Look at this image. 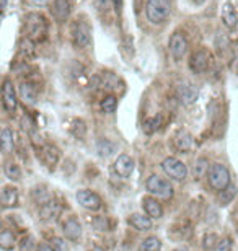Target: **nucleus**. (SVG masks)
Returning a JSON list of instances; mask_svg holds the SVG:
<instances>
[{"instance_id": "1", "label": "nucleus", "mask_w": 238, "mask_h": 251, "mask_svg": "<svg viewBox=\"0 0 238 251\" xmlns=\"http://www.w3.org/2000/svg\"><path fill=\"white\" fill-rule=\"evenodd\" d=\"M48 31H49V25L44 15L31 12L25 17L26 38H30L31 41H35V43H43V41H46V38H48Z\"/></svg>"}, {"instance_id": "2", "label": "nucleus", "mask_w": 238, "mask_h": 251, "mask_svg": "<svg viewBox=\"0 0 238 251\" xmlns=\"http://www.w3.org/2000/svg\"><path fill=\"white\" fill-rule=\"evenodd\" d=\"M171 12L170 0H147L146 15L152 25H162L166 21Z\"/></svg>"}, {"instance_id": "3", "label": "nucleus", "mask_w": 238, "mask_h": 251, "mask_svg": "<svg viewBox=\"0 0 238 251\" xmlns=\"http://www.w3.org/2000/svg\"><path fill=\"white\" fill-rule=\"evenodd\" d=\"M207 179H209V184H211L216 191H225L228 186H230V173H228V170L220 163L211 165V168L207 170Z\"/></svg>"}, {"instance_id": "4", "label": "nucleus", "mask_w": 238, "mask_h": 251, "mask_svg": "<svg viewBox=\"0 0 238 251\" xmlns=\"http://www.w3.org/2000/svg\"><path fill=\"white\" fill-rule=\"evenodd\" d=\"M71 36L72 43L78 49H87L92 44V30L85 21L77 20L72 23L71 26Z\"/></svg>"}, {"instance_id": "5", "label": "nucleus", "mask_w": 238, "mask_h": 251, "mask_svg": "<svg viewBox=\"0 0 238 251\" xmlns=\"http://www.w3.org/2000/svg\"><path fill=\"white\" fill-rule=\"evenodd\" d=\"M146 188L150 194H153V196H157V197H162V199H170L173 196V186H171L170 181L162 178V176H157V175L148 176Z\"/></svg>"}, {"instance_id": "6", "label": "nucleus", "mask_w": 238, "mask_h": 251, "mask_svg": "<svg viewBox=\"0 0 238 251\" xmlns=\"http://www.w3.org/2000/svg\"><path fill=\"white\" fill-rule=\"evenodd\" d=\"M162 170L165 171L166 176L173 178L176 181H183L188 176V166L183 161L175 159V157H168L162 161Z\"/></svg>"}, {"instance_id": "7", "label": "nucleus", "mask_w": 238, "mask_h": 251, "mask_svg": "<svg viewBox=\"0 0 238 251\" xmlns=\"http://www.w3.org/2000/svg\"><path fill=\"white\" fill-rule=\"evenodd\" d=\"M188 48H189V43H188V38L184 36V33L176 31V33L171 35L170 43H168V49H170V54L173 55V59H176V60L183 59L186 53H188Z\"/></svg>"}, {"instance_id": "8", "label": "nucleus", "mask_w": 238, "mask_h": 251, "mask_svg": "<svg viewBox=\"0 0 238 251\" xmlns=\"http://www.w3.org/2000/svg\"><path fill=\"white\" fill-rule=\"evenodd\" d=\"M211 53L206 49H199L189 57V69L193 73H204L211 67Z\"/></svg>"}, {"instance_id": "9", "label": "nucleus", "mask_w": 238, "mask_h": 251, "mask_svg": "<svg viewBox=\"0 0 238 251\" xmlns=\"http://www.w3.org/2000/svg\"><path fill=\"white\" fill-rule=\"evenodd\" d=\"M2 105L7 113H15L18 108V96L12 80H3L2 85Z\"/></svg>"}, {"instance_id": "10", "label": "nucleus", "mask_w": 238, "mask_h": 251, "mask_svg": "<svg viewBox=\"0 0 238 251\" xmlns=\"http://www.w3.org/2000/svg\"><path fill=\"white\" fill-rule=\"evenodd\" d=\"M176 95H178V100L184 106H191L196 100H198L199 91H198V87H196L194 83H191L188 80H183V82L178 83V87H176Z\"/></svg>"}, {"instance_id": "11", "label": "nucleus", "mask_w": 238, "mask_h": 251, "mask_svg": "<svg viewBox=\"0 0 238 251\" xmlns=\"http://www.w3.org/2000/svg\"><path fill=\"white\" fill-rule=\"evenodd\" d=\"M77 201L82 207L88 209V211H100L101 206H103V201L98 196L96 193L88 191V189H82V191L77 193Z\"/></svg>"}, {"instance_id": "12", "label": "nucleus", "mask_w": 238, "mask_h": 251, "mask_svg": "<svg viewBox=\"0 0 238 251\" xmlns=\"http://www.w3.org/2000/svg\"><path fill=\"white\" fill-rule=\"evenodd\" d=\"M72 13L71 0H54L51 5V15L57 23H64Z\"/></svg>"}, {"instance_id": "13", "label": "nucleus", "mask_w": 238, "mask_h": 251, "mask_svg": "<svg viewBox=\"0 0 238 251\" xmlns=\"http://www.w3.org/2000/svg\"><path fill=\"white\" fill-rule=\"evenodd\" d=\"M113 171L119 178H129L134 171V160L129 155H119L113 163Z\"/></svg>"}, {"instance_id": "14", "label": "nucleus", "mask_w": 238, "mask_h": 251, "mask_svg": "<svg viewBox=\"0 0 238 251\" xmlns=\"http://www.w3.org/2000/svg\"><path fill=\"white\" fill-rule=\"evenodd\" d=\"M18 95H20V98L25 101V103L33 105L36 101V98H38V87L31 80L21 82L20 87H18Z\"/></svg>"}, {"instance_id": "15", "label": "nucleus", "mask_w": 238, "mask_h": 251, "mask_svg": "<svg viewBox=\"0 0 238 251\" xmlns=\"http://www.w3.org/2000/svg\"><path fill=\"white\" fill-rule=\"evenodd\" d=\"M62 232H64L65 238H69L71 241H77L82 236V225L78 224L77 218L71 217V218H67V220L64 222Z\"/></svg>"}, {"instance_id": "16", "label": "nucleus", "mask_w": 238, "mask_h": 251, "mask_svg": "<svg viewBox=\"0 0 238 251\" xmlns=\"http://www.w3.org/2000/svg\"><path fill=\"white\" fill-rule=\"evenodd\" d=\"M38 155H39V159L41 161L46 165V166H49V168H54V165L59 161V150L55 147L53 145H44L41 150L38 152Z\"/></svg>"}, {"instance_id": "17", "label": "nucleus", "mask_w": 238, "mask_h": 251, "mask_svg": "<svg viewBox=\"0 0 238 251\" xmlns=\"http://www.w3.org/2000/svg\"><path fill=\"white\" fill-rule=\"evenodd\" d=\"M18 54L23 60H31L36 57V43L30 38H23L18 44Z\"/></svg>"}, {"instance_id": "18", "label": "nucleus", "mask_w": 238, "mask_h": 251, "mask_svg": "<svg viewBox=\"0 0 238 251\" xmlns=\"http://www.w3.org/2000/svg\"><path fill=\"white\" fill-rule=\"evenodd\" d=\"M222 21L227 30H235L238 25V13L230 3H225L222 8Z\"/></svg>"}, {"instance_id": "19", "label": "nucleus", "mask_w": 238, "mask_h": 251, "mask_svg": "<svg viewBox=\"0 0 238 251\" xmlns=\"http://www.w3.org/2000/svg\"><path fill=\"white\" fill-rule=\"evenodd\" d=\"M142 206H144V211L150 218H160L163 215V209H162V204L153 197H144L142 199Z\"/></svg>"}, {"instance_id": "20", "label": "nucleus", "mask_w": 238, "mask_h": 251, "mask_svg": "<svg viewBox=\"0 0 238 251\" xmlns=\"http://www.w3.org/2000/svg\"><path fill=\"white\" fill-rule=\"evenodd\" d=\"M175 145L181 152H189L194 147V137L188 131H180L175 136Z\"/></svg>"}, {"instance_id": "21", "label": "nucleus", "mask_w": 238, "mask_h": 251, "mask_svg": "<svg viewBox=\"0 0 238 251\" xmlns=\"http://www.w3.org/2000/svg\"><path fill=\"white\" fill-rule=\"evenodd\" d=\"M129 224L139 232H146V230L152 229L150 217H148V215L146 217V215H142V214H132V215L129 217Z\"/></svg>"}, {"instance_id": "22", "label": "nucleus", "mask_w": 238, "mask_h": 251, "mask_svg": "<svg viewBox=\"0 0 238 251\" xmlns=\"http://www.w3.org/2000/svg\"><path fill=\"white\" fill-rule=\"evenodd\" d=\"M59 212H60L59 204L54 202V201H46L39 209V215H41L43 220H51V218H55L59 215Z\"/></svg>"}, {"instance_id": "23", "label": "nucleus", "mask_w": 238, "mask_h": 251, "mask_svg": "<svg viewBox=\"0 0 238 251\" xmlns=\"http://www.w3.org/2000/svg\"><path fill=\"white\" fill-rule=\"evenodd\" d=\"M2 204L3 207H15L18 204V189L12 186H5L2 189Z\"/></svg>"}, {"instance_id": "24", "label": "nucleus", "mask_w": 238, "mask_h": 251, "mask_svg": "<svg viewBox=\"0 0 238 251\" xmlns=\"http://www.w3.org/2000/svg\"><path fill=\"white\" fill-rule=\"evenodd\" d=\"M98 85L101 88H105V90H114V88H118V83H119V78L113 75L111 72H103L100 77H98Z\"/></svg>"}, {"instance_id": "25", "label": "nucleus", "mask_w": 238, "mask_h": 251, "mask_svg": "<svg viewBox=\"0 0 238 251\" xmlns=\"http://www.w3.org/2000/svg\"><path fill=\"white\" fill-rule=\"evenodd\" d=\"M13 131L8 127H3L2 131V137H0V143H2V150L8 153L13 150V147H15V139H13Z\"/></svg>"}, {"instance_id": "26", "label": "nucleus", "mask_w": 238, "mask_h": 251, "mask_svg": "<svg viewBox=\"0 0 238 251\" xmlns=\"http://www.w3.org/2000/svg\"><path fill=\"white\" fill-rule=\"evenodd\" d=\"M100 108H101V111H103V113H106V114L114 113L116 108H118V98H116L114 95L105 96V98L101 100V103H100Z\"/></svg>"}, {"instance_id": "27", "label": "nucleus", "mask_w": 238, "mask_h": 251, "mask_svg": "<svg viewBox=\"0 0 238 251\" xmlns=\"http://www.w3.org/2000/svg\"><path fill=\"white\" fill-rule=\"evenodd\" d=\"M13 246H15V236L10 230H3L2 233H0V248L2 250H12Z\"/></svg>"}, {"instance_id": "28", "label": "nucleus", "mask_w": 238, "mask_h": 251, "mask_svg": "<svg viewBox=\"0 0 238 251\" xmlns=\"http://www.w3.org/2000/svg\"><path fill=\"white\" fill-rule=\"evenodd\" d=\"M160 250H162V241L157 236H148L141 245V251H160Z\"/></svg>"}, {"instance_id": "29", "label": "nucleus", "mask_w": 238, "mask_h": 251, "mask_svg": "<svg viewBox=\"0 0 238 251\" xmlns=\"http://www.w3.org/2000/svg\"><path fill=\"white\" fill-rule=\"evenodd\" d=\"M96 148H98V153H100L101 157H108L116 150V145H114V143H111L108 139H101V141L98 142Z\"/></svg>"}, {"instance_id": "30", "label": "nucleus", "mask_w": 238, "mask_h": 251, "mask_svg": "<svg viewBox=\"0 0 238 251\" xmlns=\"http://www.w3.org/2000/svg\"><path fill=\"white\" fill-rule=\"evenodd\" d=\"M5 175L8 179L12 181H18L21 178V170L20 166H18L17 163H13V161H8V163L5 165Z\"/></svg>"}, {"instance_id": "31", "label": "nucleus", "mask_w": 238, "mask_h": 251, "mask_svg": "<svg viewBox=\"0 0 238 251\" xmlns=\"http://www.w3.org/2000/svg\"><path fill=\"white\" fill-rule=\"evenodd\" d=\"M160 124H162V118H160V116H155V118H150V119L146 121L144 129H146L147 134H152V132H155L158 127H160Z\"/></svg>"}, {"instance_id": "32", "label": "nucleus", "mask_w": 238, "mask_h": 251, "mask_svg": "<svg viewBox=\"0 0 238 251\" xmlns=\"http://www.w3.org/2000/svg\"><path fill=\"white\" fill-rule=\"evenodd\" d=\"M232 250V240L230 238H222L219 240L212 251H230Z\"/></svg>"}, {"instance_id": "33", "label": "nucleus", "mask_w": 238, "mask_h": 251, "mask_svg": "<svg viewBox=\"0 0 238 251\" xmlns=\"http://www.w3.org/2000/svg\"><path fill=\"white\" fill-rule=\"evenodd\" d=\"M222 194H225V199H223V201H222V204H223V206H227V204L228 202H230V199L233 197V196H235V194H237V188H230V186H228V188L225 189V191H222Z\"/></svg>"}, {"instance_id": "34", "label": "nucleus", "mask_w": 238, "mask_h": 251, "mask_svg": "<svg viewBox=\"0 0 238 251\" xmlns=\"http://www.w3.org/2000/svg\"><path fill=\"white\" fill-rule=\"evenodd\" d=\"M51 243H53L54 250L65 251V245H64V240L62 238H53V240H51Z\"/></svg>"}, {"instance_id": "35", "label": "nucleus", "mask_w": 238, "mask_h": 251, "mask_svg": "<svg viewBox=\"0 0 238 251\" xmlns=\"http://www.w3.org/2000/svg\"><path fill=\"white\" fill-rule=\"evenodd\" d=\"M36 251H55V250H54L53 245H49V243H41Z\"/></svg>"}, {"instance_id": "36", "label": "nucleus", "mask_w": 238, "mask_h": 251, "mask_svg": "<svg viewBox=\"0 0 238 251\" xmlns=\"http://www.w3.org/2000/svg\"><path fill=\"white\" fill-rule=\"evenodd\" d=\"M30 2L33 3V5H36V7H43V5H46V3L49 2V0H30Z\"/></svg>"}, {"instance_id": "37", "label": "nucleus", "mask_w": 238, "mask_h": 251, "mask_svg": "<svg viewBox=\"0 0 238 251\" xmlns=\"http://www.w3.org/2000/svg\"><path fill=\"white\" fill-rule=\"evenodd\" d=\"M114 8L118 13L123 12V0H114Z\"/></svg>"}, {"instance_id": "38", "label": "nucleus", "mask_w": 238, "mask_h": 251, "mask_svg": "<svg viewBox=\"0 0 238 251\" xmlns=\"http://www.w3.org/2000/svg\"><path fill=\"white\" fill-rule=\"evenodd\" d=\"M191 3H194V5H202L204 2H206V0H189Z\"/></svg>"}]
</instances>
